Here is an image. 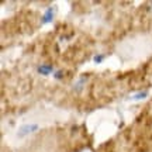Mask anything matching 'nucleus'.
<instances>
[{
	"label": "nucleus",
	"mask_w": 152,
	"mask_h": 152,
	"mask_svg": "<svg viewBox=\"0 0 152 152\" xmlns=\"http://www.w3.org/2000/svg\"><path fill=\"white\" fill-rule=\"evenodd\" d=\"M39 128V125L37 123H30V124H23L18 131H17V137H20V138H24V137L30 135V134H34L35 131Z\"/></svg>",
	"instance_id": "obj_1"
},
{
	"label": "nucleus",
	"mask_w": 152,
	"mask_h": 152,
	"mask_svg": "<svg viewBox=\"0 0 152 152\" xmlns=\"http://www.w3.org/2000/svg\"><path fill=\"white\" fill-rule=\"evenodd\" d=\"M54 17H55V7H48L47 10L44 11L42 17H41V24L47 26L49 23H52L54 21Z\"/></svg>",
	"instance_id": "obj_2"
},
{
	"label": "nucleus",
	"mask_w": 152,
	"mask_h": 152,
	"mask_svg": "<svg viewBox=\"0 0 152 152\" xmlns=\"http://www.w3.org/2000/svg\"><path fill=\"white\" fill-rule=\"evenodd\" d=\"M37 72L39 73V75L48 76V75H54L55 69H54V66L49 65V64H41V65L37 66Z\"/></svg>",
	"instance_id": "obj_3"
},
{
	"label": "nucleus",
	"mask_w": 152,
	"mask_h": 152,
	"mask_svg": "<svg viewBox=\"0 0 152 152\" xmlns=\"http://www.w3.org/2000/svg\"><path fill=\"white\" fill-rule=\"evenodd\" d=\"M147 96H148V90H141V92H137L134 94H131L130 100L131 102H141L144 99H147Z\"/></svg>",
	"instance_id": "obj_4"
},
{
	"label": "nucleus",
	"mask_w": 152,
	"mask_h": 152,
	"mask_svg": "<svg viewBox=\"0 0 152 152\" xmlns=\"http://www.w3.org/2000/svg\"><path fill=\"white\" fill-rule=\"evenodd\" d=\"M87 77H89V76L83 75V76H82V77H79V79H77V80L75 82V85H73V89H75L76 92H79V90H82V87H83V85L86 83Z\"/></svg>",
	"instance_id": "obj_5"
},
{
	"label": "nucleus",
	"mask_w": 152,
	"mask_h": 152,
	"mask_svg": "<svg viewBox=\"0 0 152 152\" xmlns=\"http://www.w3.org/2000/svg\"><path fill=\"white\" fill-rule=\"evenodd\" d=\"M104 59H106V55L104 54H96L93 56V62L94 64H102Z\"/></svg>",
	"instance_id": "obj_6"
},
{
	"label": "nucleus",
	"mask_w": 152,
	"mask_h": 152,
	"mask_svg": "<svg viewBox=\"0 0 152 152\" xmlns=\"http://www.w3.org/2000/svg\"><path fill=\"white\" fill-rule=\"evenodd\" d=\"M52 76H54V79H56V80H61L64 77V73H62V71H55V73Z\"/></svg>",
	"instance_id": "obj_7"
}]
</instances>
